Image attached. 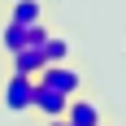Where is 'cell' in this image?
<instances>
[{
  "label": "cell",
  "instance_id": "1",
  "mask_svg": "<svg viewBox=\"0 0 126 126\" xmlns=\"http://www.w3.org/2000/svg\"><path fill=\"white\" fill-rule=\"evenodd\" d=\"M31 104H35V78L9 70V78H4V109L9 113H31Z\"/></svg>",
  "mask_w": 126,
  "mask_h": 126
},
{
  "label": "cell",
  "instance_id": "2",
  "mask_svg": "<svg viewBox=\"0 0 126 126\" xmlns=\"http://www.w3.org/2000/svg\"><path fill=\"white\" fill-rule=\"evenodd\" d=\"M35 83H48V87H57V91H65V96H78V87H83V74L78 70H70V65H44L35 74Z\"/></svg>",
  "mask_w": 126,
  "mask_h": 126
},
{
  "label": "cell",
  "instance_id": "3",
  "mask_svg": "<svg viewBox=\"0 0 126 126\" xmlns=\"http://www.w3.org/2000/svg\"><path fill=\"white\" fill-rule=\"evenodd\" d=\"M65 122L70 126H104L100 117V104L87 100V96H70V104H65Z\"/></svg>",
  "mask_w": 126,
  "mask_h": 126
},
{
  "label": "cell",
  "instance_id": "4",
  "mask_svg": "<svg viewBox=\"0 0 126 126\" xmlns=\"http://www.w3.org/2000/svg\"><path fill=\"white\" fill-rule=\"evenodd\" d=\"M65 104H70V96L65 91H57V87H48V83H35V113H44V117H65Z\"/></svg>",
  "mask_w": 126,
  "mask_h": 126
},
{
  "label": "cell",
  "instance_id": "5",
  "mask_svg": "<svg viewBox=\"0 0 126 126\" xmlns=\"http://www.w3.org/2000/svg\"><path fill=\"white\" fill-rule=\"evenodd\" d=\"M44 65H48V61H44V48H17L9 57V70H13V74H26V78H35Z\"/></svg>",
  "mask_w": 126,
  "mask_h": 126
},
{
  "label": "cell",
  "instance_id": "6",
  "mask_svg": "<svg viewBox=\"0 0 126 126\" xmlns=\"http://www.w3.org/2000/svg\"><path fill=\"white\" fill-rule=\"evenodd\" d=\"M9 22H17V26L44 22V4L39 0H9Z\"/></svg>",
  "mask_w": 126,
  "mask_h": 126
},
{
  "label": "cell",
  "instance_id": "7",
  "mask_svg": "<svg viewBox=\"0 0 126 126\" xmlns=\"http://www.w3.org/2000/svg\"><path fill=\"white\" fill-rule=\"evenodd\" d=\"M44 61H48V65L70 61V39H65V35H48V39H44Z\"/></svg>",
  "mask_w": 126,
  "mask_h": 126
},
{
  "label": "cell",
  "instance_id": "8",
  "mask_svg": "<svg viewBox=\"0 0 126 126\" xmlns=\"http://www.w3.org/2000/svg\"><path fill=\"white\" fill-rule=\"evenodd\" d=\"M0 44H4V52H17V48H26V26H17V22H4V35H0Z\"/></svg>",
  "mask_w": 126,
  "mask_h": 126
},
{
  "label": "cell",
  "instance_id": "9",
  "mask_svg": "<svg viewBox=\"0 0 126 126\" xmlns=\"http://www.w3.org/2000/svg\"><path fill=\"white\" fill-rule=\"evenodd\" d=\"M44 39H48V26H44V22L26 26V48H44Z\"/></svg>",
  "mask_w": 126,
  "mask_h": 126
}]
</instances>
